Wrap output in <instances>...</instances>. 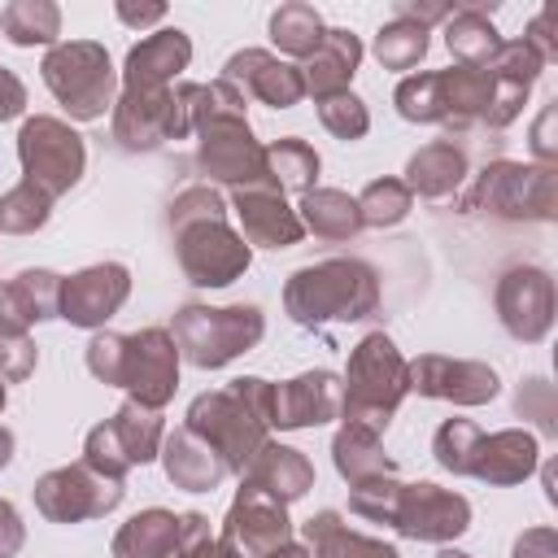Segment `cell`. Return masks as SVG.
<instances>
[{"instance_id":"obj_5","label":"cell","mask_w":558,"mask_h":558,"mask_svg":"<svg viewBox=\"0 0 558 558\" xmlns=\"http://www.w3.org/2000/svg\"><path fill=\"white\" fill-rule=\"evenodd\" d=\"M488 100H493V78L488 70H475V65L418 70V74H405L392 92V105L405 122L445 126V131H466L484 122Z\"/></svg>"},{"instance_id":"obj_8","label":"cell","mask_w":558,"mask_h":558,"mask_svg":"<svg viewBox=\"0 0 558 558\" xmlns=\"http://www.w3.org/2000/svg\"><path fill=\"white\" fill-rule=\"evenodd\" d=\"M462 209H484L506 222H554L558 214V170L536 161H488L471 192L462 196Z\"/></svg>"},{"instance_id":"obj_10","label":"cell","mask_w":558,"mask_h":558,"mask_svg":"<svg viewBox=\"0 0 558 558\" xmlns=\"http://www.w3.org/2000/svg\"><path fill=\"white\" fill-rule=\"evenodd\" d=\"M17 161H22V183L39 187L44 196H65L83 170H87V144L83 135L52 113H35L17 131Z\"/></svg>"},{"instance_id":"obj_33","label":"cell","mask_w":558,"mask_h":558,"mask_svg":"<svg viewBox=\"0 0 558 558\" xmlns=\"http://www.w3.org/2000/svg\"><path fill=\"white\" fill-rule=\"evenodd\" d=\"M445 48L458 65H475L484 70L493 61V52L501 48V31L493 26L484 4H458L445 17Z\"/></svg>"},{"instance_id":"obj_25","label":"cell","mask_w":558,"mask_h":558,"mask_svg":"<svg viewBox=\"0 0 558 558\" xmlns=\"http://www.w3.org/2000/svg\"><path fill=\"white\" fill-rule=\"evenodd\" d=\"M536 466H541V440L527 427H501V432H488L475 440L466 475H475L493 488H510V484H523Z\"/></svg>"},{"instance_id":"obj_14","label":"cell","mask_w":558,"mask_h":558,"mask_svg":"<svg viewBox=\"0 0 558 558\" xmlns=\"http://www.w3.org/2000/svg\"><path fill=\"white\" fill-rule=\"evenodd\" d=\"M497 318L519 344H541L554 327V279L545 266H510L497 279Z\"/></svg>"},{"instance_id":"obj_50","label":"cell","mask_w":558,"mask_h":558,"mask_svg":"<svg viewBox=\"0 0 558 558\" xmlns=\"http://www.w3.org/2000/svg\"><path fill=\"white\" fill-rule=\"evenodd\" d=\"M22 545H26V523H22L17 506L0 497V558H13Z\"/></svg>"},{"instance_id":"obj_34","label":"cell","mask_w":558,"mask_h":558,"mask_svg":"<svg viewBox=\"0 0 558 558\" xmlns=\"http://www.w3.org/2000/svg\"><path fill=\"white\" fill-rule=\"evenodd\" d=\"M296 218H301L305 231H314L318 240H331V244H344L362 231L357 201L340 187H310L296 205Z\"/></svg>"},{"instance_id":"obj_48","label":"cell","mask_w":558,"mask_h":558,"mask_svg":"<svg viewBox=\"0 0 558 558\" xmlns=\"http://www.w3.org/2000/svg\"><path fill=\"white\" fill-rule=\"evenodd\" d=\"M510 558H558V532L554 527H527L514 536Z\"/></svg>"},{"instance_id":"obj_28","label":"cell","mask_w":558,"mask_h":558,"mask_svg":"<svg viewBox=\"0 0 558 558\" xmlns=\"http://www.w3.org/2000/svg\"><path fill=\"white\" fill-rule=\"evenodd\" d=\"M161 471L174 488H187V493H214L231 471L227 462L187 427H174L166 440H161Z\"/></svg>"},{"instance_id":"obj_11","label":"cell","mask_w":558,"mask_h":558,"mask_svg":"<svg viewBox=\"0 0 558 558\" xmlns=\"http://www.w3.org/2000/svg\"><path fill=\"white\" fill-rule=\"evenodd\" d=\"M161 440H166L161 410L122 401L105 423H96L83 436V462L109 480H126V471L148 466L161 453Z\"/></svg>"},{"instance_id":"obj_58","label":"cell","mask_w":558,"mask_h":558,"mask_svg":"<svg viewBox=\"0 0 558 558\" xmlns=\"http://www.w3.org/2000/svg\"><path fill=\"white\" fill-rule=\"evenodd\" d=\"M4 401H9V392H4V379H0V410H4Z\"/></svg>"},{"instance_id":"obj_35","label":"cell","mask_w":558,"mask_h":558,"mask_svg":"<svg viewBox=\"0 0 558 558\" xmlns=\"http://www.w3.org/2000/svg\"><path fill=\"white\" fill-rule=\"evenodd\" d=\"M0 31L13 48H52L61 44V9L52 0H9L0 9Z\"/></svg>"},{"instance_id":"obj_53","label":"cell","mask_w":558,"mask_h":558,"mask_svg":"<svg viewBox=\"0 0 558 558\" xmlns=\"http://www.w3.org/2000/svg\"><path fill=\"white\" fill-rule=\"evenodd\" d=\"M26 113V83L0 65V122H13Z\"/></svg>"},{"instance_id":"obj_57","label":"cell","mask_w":558,"mask_h":558,"mask_svg":"<svg viewBox=\"0 0 558 558\" xmlns=\"http://www.w3.org/2000/svg\"><path fill=\"white\" fill-rule=\"evenodd\" d=\"M436 558H471V554H462V549H453V545H440V554Z\"/></svg>"},{"instance_id":"obj_37","label":"cell","mask_w":558,"mask_h":558,"mask_svg":"<svg viewBox=\"0 0 558 558\" xmlns=\"http://www.w3.org/2000/svg\"><path fill=\"white\" fill-rule=\"evenodd\" d=\"M266 31H270V44H275L283 57H301V61H305V57L323 44V35H327L323 13H318L314 4H305V0L279 4V9L270 13Z\"/></svg>"},{"instance_id":"obj_24","label":"cell","mask_w":558,"mask_h":558,"mask_svg":"<svg viewBox=\"0 0 558 558\" xmlns=\"http://www.w3.org/2000/svg\"><path fill=\"white\" fill-rule=\"evenodd\" d=\"M61 279L57 270L31 266L0 283V336H26L35 323L61 318Z\"/></svg>"},{"instance_id":"obj_52","label":"cell","mask_w":558,"mask_h":558,"mask_svg":"<svg viewBox=\"0 0 558 558\" xmlns=\"http://www.w3.org/2000/svg\"><path fill=\"white\" fill-rule=\"evenodd\" d=\"M523 44L545 61V65H554L558 61V44H554V35H549V9H541L532 22H527V31H523Z\"/></svg>"},{"instance_id":"obj_21","label":"cell","mask_w":558,"mask_h":558,"mask_svg":"<svg viewBox=\"0 0 558 558\" xmlns=\"http://www.w3.org/2000/svg\"><path fill=\"white\" fill-rule=\"evenodd\" d=\"M340 418V375L336 371H305L296 379L275 384L270 392V427L279 432H305Z\"/></svg>"},{"instance_id":"obj_29","label":"cell","mask_w":558,"mask_h":558,"mask_svg":"<svg viewBox=\"0 0 558 558\" xmlns=\"http://www.w3.org/2000/svg\"><path fill=\"white\" fill-rule=\"evenodd\" d=\"M401 183L410 187V196L449 201V196H458V187L466 183V153H462L453 140H432V144H423L418 153H410Z\"/></svg>"},{"instance_id":"obj_56","label":"cell","mask_w":558,"mask_h":558,"mask_svg":"<svg viewBox=\"0 0 558 558\" xmlns=\"http://www.w3.org/2000/svg\"><path fill=\"white\" fill-rule=\"evenodd\" d=\"M13 462V432L9 427H0V471Z\"/></svg>"},{"instance_id":"obj_41","label":"cell","mask_w":558,"mask_h":558,"mask_svg":"<svg viewBox=\"0 0 558 558\" xmlns=\"http://www.w3.org/2000/svg\"><path fill=\"white\" fill-rule=\"evenodd\" d=\"M314 105H318L323 131L336 135V140H344V144L362 140V135L371 131V109H366L362 96H353V92H336V96H323V100H314Z\"/></svg>"},{"instance_id":"obj_20","label":"cell","mask_w":558,"mask_h":558,"mask_svg":"<svg viewBox=\"0 0 558 558\" xmlns=\"http://www.w3.org/2000/svg\"><path fill=\"white\" fill-rule=\"evenodd\" d=\"M240 96H253L270 109H292L305 100V83H301V65L266 52V48H240L227 57L222 74Z\"/></svg>"},{"instance_id":"obj_26","label":"cell","mask_w":558,"mask_h":558,"mask_svg":"<svg viewBox=\"0 0 558 558\" xmlns=\"http://www.w3.org/2000/svg\"><path fill=\"white\" fill-rule=\"evenodd\" d=\"M240 484H253V488L279 497L283 506H292V501H301V497L314 488V462H310L301 449H292V445L266 440V445L253 453V462L244 466Z\"/></svg>"},{"instance_id":"obj_36","label":"cell","mask_w":558,"mask_h":558,"mask_svg":"<svg viewBox=\"0 0 558 558\" xmlns=\"http://www.w3.org/2000/svg\"><path fill=\"white\" fill-rule=\"evenodd\" d=\"M318 170H323V157H318L305 140L283 135V140H270V144H266V174H270V183H275L283 196H288V192L305 196L310 187H318Z\"/></svg>"},{"instance_id":"obj_55","label":"cell","mask_w":558,"mask_h":558,"mask_svg":"<svg viewBox=\"0 0 558 558\" xmlns=\"http://www.w3.org/2000/svg\"><path fill=\"white\" fill-rule=\"evenodd\" d=\"M262 558H310V549L296 545V541H288V545H279V549H270V554H262Z\"/></svg>"},{"instance_id":"obj_9","label":"cell","mask_w":558,"mask_h":558,"mask_svg":"<svg viewBox=\"0 0 558 558\" xmlns=\"http://www.w3.org/2000/svg\"><path fill=\"white\" fill-rule=\"evenodd\" d=\"M192 135H196L192 166L209 187L214 183H222L231 192L235 187H275L266 174V144L253 135L244 113H218V118L201 122Z\"/></svg>"},{"instance_id":"obj_38","label":"cell","mask_w":558,"mask_h":558,"mask_svg":"<svg viewBox=\"0 0 558 558\" xmlns=\"http://www.w3.org/2000/svg\"><path fill=\"white\" fill-rule=\"evenodd\" d=\"M427 48H432L427 31H423L418 22H410V17L384 22V26L375 31V44H371V52H375V61H379L384 70H414V65L427 57Z\"/></svg>"},{"instance_id":"obj_27","label":"cell","mask_w":558,"mask_h":558,"mask_svg":"<svg viewBox=\"0 0 558 558\" xmlns=\"http://www.w3.org/2000/svg\"><path fill=\"white\" fill-rule=\"evenodd\" d=\"M362 65V39L344 26H327L323 44L305 57L301 65V83H305V96L323 100V96H336V92H349L353 74Z\"/></svg>"},{"instance_id":"obj_18","label":"cell","mask_w":558,"mask_h":558,"mask_svg":"<svg viewBox=\"0 0 558 558\" xmlns=\"http://www.w3.org/2000/svg\"><path fill=\"white\" fill-rule=\"evenodd\" d=\"M410 392L432 397V401H449V405H488L501 392V379L488 362L423 353L410 362Z\"/></svg>"},{"instance_id":"obj_54","label":"cell","mask_w":558,"mask_h":558,"mask_svg":"<svg viewBox=\"0 0 558 558\" xmlns=\"http://www.w3.org/2000/svg\"><path fill=\"white\" fill-rule=\"evenodd\" d=\"M549 122H554V105H545L541 118H536V126H532V153H536V166H554V157H558V148H554V140H549Z\"/></svg>"},{"instance_id":"obj_39","label":"cell","mask_w":558,"mask_h":558,"mask_svg":"<svg viewBox=\"0 0 558 558\" xmlns=\"http://www.w3.org/2000/svg\"><path fill=\"white\" fill-rule=\"evenodd\" d=\"M353 201H357L362 227H375V231L405 222L410 209H414V196H410V187L401 179H371Z\"/></svg>"},{"instance_id":"obj_16","label":"cell","mask_w":558,"mask_h":558,"mask_svg":"<svg viewBox=\"0 0 558 558\" xmlns=\"http://www.w3.org/2000/svg\"><path fill=\"white\" fill-rule=\"evenodd\" d=\"M109 131L122 153H153L170 140H183V113L170 92H118L109 109Z\"/></svg>"},{"instance_id":"obj_43","label":"cell","mask_w":558,"mask_h":558,"mask_svg":"<svg viewBox=\"0 0 558 558\" xmlns=\"http://www.w3.org/2000/svg\"><path fill=\"white\" fill-rule=\"evenodd\" d=\"M122 366H126V336L122 331H92L87 340V371L92 379L109 384V388H122Z\"/></svg>"},{"instance_id":"obj_47","label":"cell","mask_w":558,"mask_h":558,"mask_svg":"<svg viewBox=\"0 0 558 558\" xmlns=\"http://www.w3.org/2000/svg\"><path fill=\"white\" fill-rule=\"evenodd\" d=\"M514 410H519L523 418L532 414V418L541 423V432H545V436H554V432H558V423H554V392H549V384H545V379H536V375H532V379H523V384H519V392H514Z\"/></svg>"},{"instance_id":"obj_17","label":"cell","mask_w":558,"mask_h":558,"mask_svg":"<svg viewBox=\"0 0 558 558\" xmlns=\"http://www.w3.org/2000/svg\"><path fill=\"white\" fill-rule=\"evenodd\" d=\"M222 545H231L240 558H262L279 545L292 541V519H288V506L253 484H240L231 506H227V519H222V532H218Z\"/></svg>"},{"instance_id":"obj_4","label":"cell","mask_w":558,"mask_h":558,"mask_svg":"<svg viewBox=\"0 0 558 558\" xmlns=\"http://www.w3.org/2000/svg\"><path fill=\"white\" fill-rule=\"evenodd\" d=\"M405 397H410V362L401 357L388 331H366L349 349V366L340 375V423H357L384 436Z\"/></svg>"},{"instance_id":"obj_15","label":"cell","mask_w":558,"mask_h":558,"mask_svg":"<svg viewBox=\"0 0 558 558\" xmlns=\"http://www.w3.org/2000/svg\"><path fill=\"white\" fill-rule=\"evenodd\" d=\"M179 362L183 357L170 327H140L135 336H126V366H122L126 401L161 410L179 388Z\"/></svg>"},{"instance_id":"obj_42","label":"cell","mask_w":558,"mask_h":558,"mask_svg":"<svg viewBox=\"0 0 558 558\" xmlns=\"http://www.w3.org/2000/svg\"><path fill=\"white\" fill-rule=\"evenodd\" d=\"M480 436H484V432H480L471 418H445V423L436 427V436H432V458H436V466L449 471V475H466L471 449H475Z\"/></svg>"},{"instance_id":"obj_46","label":"cell","mask_w":558,"mask_h":558,"mask_svg":"<svg viewBox=\"0 0 558 558\" xmlns=\"http://www.w3.org/2000/svg\"><path fill=\"white\" fill-rule=\"evenodd\" d=\"M39 349L31 336H0V379L4 384H22L35 375Z\"/></svg>"},{"instance_id":"obj_40","label":"cell","mask_w":558,"mask_h":558,"mask_svg":"<svg viewBox=\"0 0 558 558\" xmlns=\"http://www.w3.org/2000/svg\"><path fill=\"white\" fill-rule=\"evenodd\" d=\"M52 218V196H44L31 183H17L0 196V231L9 235H35Z\"/></svg>"},{"instance_id":"obj_23","label":"cell","mask_w":558,"mask_h":558,"mask_svg":"<svg viewBox=\"0 0 558 558\" xmlns=\"http://www.w3.org/2000/svg\"><path fill=\"white\" fill-rule=\"evenodd\" d=\"M192 65V39L179 26L144 35L122 61V92H170L174 78Z\"/></svg>"},{"instance_id":"obj_30","label":"cell","mask_w":558,"mask_h":558,"mask_svg":"<svg viewBox=\"0 0 558 558\" xmlns=\"http://www.w3.org/2000/svg\"><path fill=\"white\" fill-rule=\"evenodd\" d=\"M301 545L310 549V558H401L397 545L379 541V536H366V532H353L340 510H318L301 523Z\"/></svg>"},{"instance_id":"obj_32","label":"cell","mask_w":558,"mask_h":558,"mask_svg":"<svg viewBox=\"0 0 558 558\" xmlns=\"http://www.w3.org/2000/svg\"><path fill=\"white\" fill-rule=\"evenodd\" d=\"M331 462L340 471V480L353 488V484H366V480H379V475H397V462L384 453V436L357 427V423H340L336 436H331Z\"/></svg>"},{"instance_id":"obj_31","label":"cell","mask_w":558,"mask_h":558,"mask_svg":"<svg viewBox=\"0 0 558 558\" xmlns=\"http://www.w3.org/2000/svg\"><path fill=\"white\" fill-rule=\"evenodd\" d=\"M174 549H179V514L166 506L135 510L113 532V545H109L113 558H174Z\"/></svg>"},{"instance_id":"obj_6","label":"cell","mask_w":558,"mask_h":558,"mask_svg":"<svg viewBox=\"0 0 558 558\" xmlns=\"http://www.w3.org/2000/svg\"><path fill=\"white\" fill-rule=\"evenodd\" d=\"M170 336L179 344V357L196 371H222L240 353L257 349L266 336V314L257 305H179Z\"/></svg>"},{"instance_id":"obj_1","label":"cell","mask_w":558,"mask_h":558,"mask_svg":"<svg viewBox=\"0 0 558 558\" xmlns=\"http://www.w3.org/2000/svg\"><path fill=\"white\" fill-rule=\"evenodd\" d=\"M166 227L174 240V262L196 288H227L253 266V248L227 222V196L209 183L183 187L166 205Z\"/></svg>"},{"instance_id":"obj_19","label":"cell","mask_w":558,"mask_h":558,"mask_svg":"<svg viewBox=\"0 0 558 558\" xmlns=\"http://www.w3.org/2000/svg\"><path fill=\"white\" fill-rule=\"evenodd\" d=\"M131 296V270L122 262H96L61 279V318L83 331H100Z\"/></svg>"},{"instance_id":"obj_49","label":"cell","mask_w":558,"mask_h":558,"mask_svg":"<svg viewBox=\"0 0 558 558\" xmlns=\"http://www.w3.org/2000/svg\"><path fill=\"white\" fill-rule=\"evenodd\" d=\"M453 9H458L453 0H397V17H410V22H418L423 31H427L432 22L445 26V17H449Z\"/></svg>"},{"instance_id":"obj_44","label":"cell","mask_w":558,"mask_h":558,"mask_svg":"<svg viewBox=\"0 0 558 558\" xmlns=\"http://www.w3.org/2000/svg\"><path fill=\"white\" fill-rule=\"evenodd\" d=\"M174 558H240L231 545H222L218 536H209V519L201 510H183L179 514V549Z\"/></svg>"},{"instance_id":"obj_51","label":"cell","mask_w":558,"mask_h":558,"mask_svg":"<svg viewBox=\"0 0 558 558\" xmlns=\"http://www.w3.org/2000/svg\"><path fill=\"white\" fill-rule=\"evenodd\" d=\"M113 17H118L122 26H131V31H144V26L166 22V4H161V0H153V4H131V0H118V4H113Z\"/></svg>"},{"instance_id":"obj_22","label":"cell","mask_w":558,"mask_h":558,"mask_svg":"<svg viewBox=\"0 0 558 558\" xmlns=\"http://www.w3.org/2000/svg\"><path fill=\"white\" fill-rule=\"evenodd\" d=\"M227 209L235 214L240 235H244L248 248H253V244H257V248H292V244H301V235H305L296 209H292V205L283 201V192H275V187H235L231 201H227Z\"/></svg>"},{"instance_id":"obj_45","label":"cell","mask_w":558,"mask_h":558,"mask_svg":"<svg viewBox=\"0 0 558 558\" xmlns=\"http://www.w3.org/2000/svg\"><path fill=\"white\" fill-rule=\"evenodd\" d=\"M488 74H497V78H514V83H536L541 78V70H545V61L523 44V39H501V48L493 52V61L484 65Z\"/></svg>"},{"instance_id":"obj_7","label":"cell","mask_w":558,"mask_h":558,"mask_svg":"<svg viewBox=\"0 0 558 558\" xmlns=\"http://www.w3.org/2000/svg\"><path fill=\"white\" fill-rule=\"evenodd\" d=\"M44 87L74 122H96L118 100V70L105 44L96 39H61L39 61Z\"/></svg>"},{"instance_id":"obj_3","label":"cell","mask_w":558,"mask_h":558,"mask_svg":"<svg viewBox=\"0 0 558 558\" xmlns=\"http://www.w3.org/2000/svg\"><path fill=\"white\" fill-rule=\"evenodd\" d=\"M283 310L296 327L362 323L379 310V275L362 257H323L296 266L283 283Z\"/></svg>"},{"instance_id":"obj_12","label":"cell","mask_w":558,"mask_h":558,"mask_svg":"<svg viewBox=\"0 0 558 558\" xmlns=\"http://www.w3.org/2000/svg\"><path fill=\"white\" fill-rule=\"evenodd\" d=\"M384 523L405 536V541H423V545H453L466 527H471V501L453 488H440L432 480L418 484H392L388 493V510Z\"/></svg>"},{"instance_id":"obj_2","label":"cell","mask_w":558,"mask_h":558,"mask_svg":"<svg viewBox=\"0 0 558 558\" xmlns=\"http://www.w3.org/2000/svg\"><path fill=\"white\" fill-rule=\"evenodd\" d=\"M270 392H275L270 379L240 375L227 388H209V392L192 397L183 427L196 432L227 462L231 475H244L253 453L270 440Z\"/></svg>"},{"instance_id":"obj_13","label":"cell","mask_w":558,"mask_h":558,"mask_svg":"<svg viewBox=\"0 0 558 558\" xmlns=\"http://www.w3.org/2000/svg\"><path fill=\"white\" fill-rule=\"evenodd\" d=\"M35 510L48 523H83V519H105L109 510L122 506L126 488L122 480H109L100 471H92L87 462H70V466H52L35 480Z\"/></svg>"}]
</instances>
